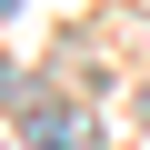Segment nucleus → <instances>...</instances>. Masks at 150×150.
I'll use <instances>...</instances> for the list:
<instances>
[{"label":"nucleus","instance_id":"nucleus-1","mask_svg":"<svg viewBox=\"0 0 150 150\" xmlns=\"http://www.w3.org/2000/svg\"><path fill=\"white\" fill-rule=\"evenodd\" d=\"M80 140H90V120L70 110V100H40L30 110V150H80Z\"/></svg>","mask_w":150,"mask_h":150}]
</instances>
